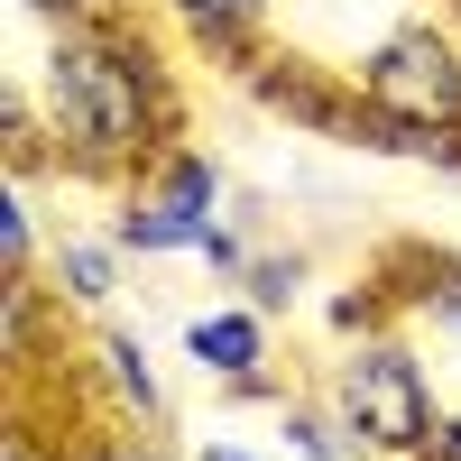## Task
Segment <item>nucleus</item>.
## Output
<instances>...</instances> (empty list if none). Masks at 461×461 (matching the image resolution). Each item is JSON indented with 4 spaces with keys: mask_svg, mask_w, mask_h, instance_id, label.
I'll return each mask as SVG.
<instances>
[{
    "mask_svg": "<svg viewBox=\"0 0 461 461\" xmlns=\"http://www.w3.org/2000/svg\"><path fill=\"white\" fill-rule=\"evenodd\" d=\"M47 139L74 176H148L176 148L167 65L130 19H65L47 47Z\"/></svg>",
    "mask_w": 461,
    "mask_h": 461,
    "instance_id": "obj_1",
    "label": "nucleus"
},
{
    "mask_svg": "<svg viewBox=\"0 0 461 461\" xmlns=\"http://www.w3.org/2000/svg\"><path fill=\"white\" fill-rule=\"evenodd\" d=\"M351 130H415L443 167H461V19H397L351 65Z\"/></svg>",
    "mask_w": 461,
    "mask_h": 461,
    "instance_id": "obj_2",
    "label": "nucleus"
},
{
    "mask_svg": "<svg viewBox=\"0 0 461 461\" xmlns=\"http://www.w3.org/2000/svg\"><path fill=\"white\" fill-rule=\"evenodd\" d=\"M332 415L351 425V443L369 452V461H425V443H434V388H425V360L406 351V341H388V332H360V351L341 360V378H332Z\"/></svg>",
    "mask_w": 461,
    "mask_h": 461,
    "instance_id": "obj_3",
    "label": "nucleus"
},
{
    "mask_svg": "<svg viewBox=\"0 0 461 461\" xmlns=\"http://www.w3.org/2000/svg\"><path fill=\"white\" fill-rule=\"evenodd\" d=\"M185 360L203 378H221L230 397H286L267 378V314L258 304H221V314H194L185 323Z\"/></svg>",
    "mask_w": 461,
    "mask_h": 461,
    "instance_id": "obj_4",
    "label": "nucleus"
},
{
    "mask_svg": "<svg viewBox=\"0 0 461 461\" xmlns=\"http://www.w3.org/2000/svg\"><path fill=\"white\" fill-rule=\"evenodd\" d=\"M203 230L212 221H185L176 203H158V194H130L121 212H111V240H121V249H139V258H203Z\"/></svg>",
    "mask_w": 461,
    "mask_h": 461,
    "instance_id": "obj_5",
    "label": "nucleus"
},
{
    "mask_svg": "<svg viewBox=\"0 0 461 461\" xmlns=\"http://www.w3.org/2000/svg\"><path fill=\"white\" fill-rule=\"evenodd\" d=\"M93 360H102V388L121 397L139 425H167V388H158V369H148V341L139 332H102Z\"/></svg>",
    "mask_w": 461,
    "mask_h": 461,
    "instance_id": "obj_6",
    "label": "nucleus"
},
{
    "mask_svg": "<svg viewBox=\"0 0 461 461\" xmlns=\"http://www.w3.org/2000/svg\"><path fill=\"white\" fill-rule=\"evenodd\" d=\"M148 194H158V203H176L185 221H212V203H221V167L203 158V148H167V158H158V176H148Z\"/></svg>",
    "mask_w": 461,
    "mask_h": 461,
    "instance_id": "obj_7",
    "label": "nucleus"
},
{
    "mask_svg": "<svg viewBox=\"0 0 461 461\" xmlns=\"http://www.w3.org/2000/svg\"><path fill=\"white\" fill-rule=\"evenodd\" d=\"M167 10L194 28V47H221V56H240V37L267 19V0H167Z\"/></svg>",
    "mask_w": 461,
    "mask_h": 461,
    "instance_id": "obj_8",
    "label": "nucleus"
},
{
    "mask_svg": "<svg viewBox=\"0 0 461 461\" xmlns=\"http://www.w3.org/2000/svg\"><path fill=\"white\" fill-rule=\"evenodd\" d=\"M111 249L121 240H65L56 249V295L65 304H102L111 295Z\"/></svg>",
    "mask_w": 461,
    "mask_h": 461,
    "instance_id": "obj_9",
    "label": "nucleus"
},
{
    "mask_svg": "<svg viewBox=\"0 0 461 461\" xmlns=\"http://www.w3.org/2000/svg\"><path fill=\"white\" fill-rule=\"evenodd\" d=\"M240 286H249L258 314H286L295 286H304V258H249V267H240Z\"/></svg>",
    "mask_w": 461,
    "mask_h": 461,
    "instance_id": "obj_10",
    "label": "nucleus"
},
{
    "mask_svg": "<svg viewBox=\"0 0 461 461\" xmlns=\"http://www.w3.org/2000/svg\"><path fill=\"white\" fill-rule=\"evenodd\" d=\"M28 249H37V230H28V203L10 194V203H0V277H10V286H28Z\"/></svg>",
    "mask_w": 461,
    "mask_h": 461,
    "instance_id": "obj_11",
    "label": "nucleus"
},
{
    "mask_svg": "<svg viewBox=\"0 0 461 461\" xmlns=\"http://www.w3.org/2000/svg\"><path fill=\"white\" fill-rule=\"evenodd\" d=\"M425 304H434L443 323H461V267H434V277H425Z\"/></svg>",
    "mask_w": 461,
    "mask_h": 461,
    "instance_id": "obj_12",
    "label": "nucleus"
},
{
    "mask_svg": "<svg viewBox=\"0 0 461 461\" xmlns=\"http://www.w3.org/2000/svg\"><path fill=\"white\" fill-rule=\"evenodd\" d=\"M37 10H56V19H130V0H37Z\"/></svg>",
    "mask_w": 461,
    "mask_h": 461,
    "instance_id": "obj_13",
    "label": "nucleus"
},
{
    "mask_svg": "<svg viewBox=\"0 0 461 461\" xmlns=\"http://www.w3.org/2000/svg\"><path fill=\"white\" fill-rule=\"evenodd\" d=\"M74 461H167V452L139 434V443H93V452H74Z\"/></svg>",
    "mask_w": 461,
    "mask_h": 461,
    "instance_id": "obj_14",
    "label": "nucleus"
},
{
    "mask_svg": "<svg viewBox=\"0 0 461 461\" xmlns=\"http://www.w3.org/2000/svg\"><path fill=\"white\" fill-rule=\"evenodd\" d=\"M425 461H461V415H443V425H434V443H425Z\"/></svg>",
    "mask_w": 461,
    "mask_h": 461,
    "instance_id": "obj_15",
    "label": "nucleus"
},
{
    "mask_svg": "<svg viewBox=\"0 0 461 461\" xmlns=\"http://www.w3.org/2000/svg\"><path fill=\"white\" fill-rule=\"evenodd\" d=\"M194 461H249V452H240V443H203Z\"/></svg>",
    "mask_w": 461,
    "mask_h": 461,
    "instance_id": "obj_16",
    "label": "nucleus"
},
{
    "mask_svg": "<svg viewBox=\"0 0 461 461\" xmlns=\"http://www.w3.org/2000/svg\"><path fill=\"white\" fill-rule=\"evenodd\" d=\"M452 19H461V0H452Z\"/></svg>",
    "mask_w": 461,
    "mask_h": 461,
    "instance_id": "obj_17",
    "label": "nucleus"
}]
</instances>
